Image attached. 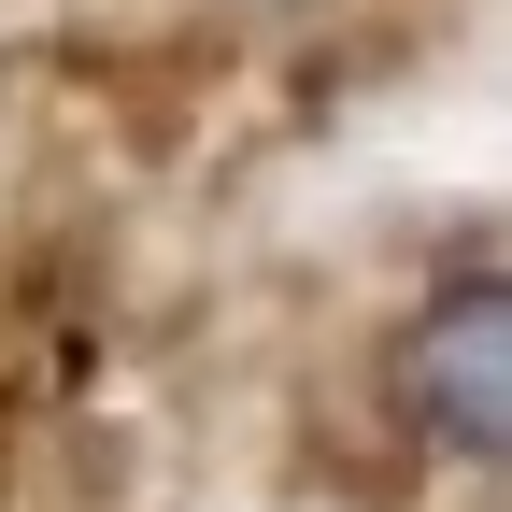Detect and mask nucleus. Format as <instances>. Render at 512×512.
Wrapping results in <instances>:
<instances>
[{"label":"nucleus","instance_id":"1","mask_svg":"<svg viewBox=\"0 0 512 512\" xmlns=\"http://www.w3.org/2000/svg\"><path fill=\"white\" fill-rule=\"evenodd\" d=\"M399 399L441 456L470 470H512V271H456L413 299L399 328Z\"/></svg>","mask_w":512,"mask_h":512}]
</instances>
